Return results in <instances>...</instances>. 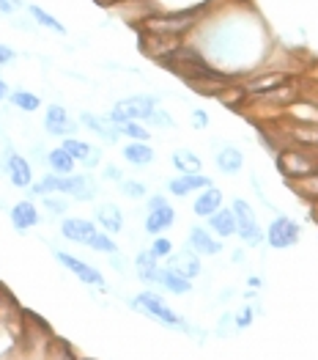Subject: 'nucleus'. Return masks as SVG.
I'll return each instance as SVG.
<instances>
[{
    "label": "nucleus",
    "instance_id": "1",
    "mask_svg": "<svg viewBox=\"0 0 318 360\" xmlns=\"http://www.w3.org/2000/svg\"><path fill=\"white\" fill-rule=\"evenodd\" d=\"M30 193H36V195L63 193V195H74L77 201H91L93 198V184H91L88 176H72V174L60 176V174H50V176H44L39 184H33Z\"/></svg>",
    "mask_w": 318,
    "mask_h": 360
},
{
    "label": "nucleus",
    "instance_id": "2",
    "mask_svg": "<svg viewBox=\"0 0 318 360\" xmlns=\"http://www.w3.org/2000/svg\"><path fill=\"white\" fill-rule=\"evenodd\" d=\"M157 108V99L148 96V94H138V96H129V99H121L116 108L110 110L107 119L113 124H121V121H138V119H148Z\"/></svg>",
    "mask_w": 318,
    "mask_h": 360
},
{
    "label": "nucleus",
    "instance_id": "3",
    "mask_svg": "<svg viewBox=\"0 0 318 360\" xmlns=\"http://www.w3.org/2000/svg\"><path fill=\"white\" fill-rule=\"evenodd\" d=\"M192 25V17L187 14H162V17H148L145 20V30L151 36H165V39H175L184 30Z\"/></svg>",
    "mask_w": 318,
    "mask_h": 360
},
{
    "label": "nucleus",
    "instance_id": "4",
    "mask_svg": "<svg viewBox=\"0 0 318 360\" xmlns=\"http://www.w3.org/2000/svg\"><path fill=\"white\" fill-rule=\"evenodd\" d=\"M132 305H135V308H140V311H145L148 316L159 319V322H162V325H168V328H184V322H181L173 311L162 302V297H159V295H154V292H143V295L132 302Z\"/></svg>",
    "mask_w": 318,
    "mask_h": 360
},
{
    "label": "nucleus",
    "instance_id": "5",
    "mask_svg": "<svg viewBox=\"0 0 318 360\" xmlns=\"http://www.w3.org/2000/svg\"><path fill=\"white\" fill-rule=\"evenodd\" d=\"M175 220L173 207L162 198V195H154L148 201V217H145V231L148 234H162L165 229H171Z\"/></svg>",
    "mask_w": 318,
    "mask_h": 360
},
{
    "label": "nucleus",
    "instance_id": "6",
    "mask_svg": "<svg viewBox=\"0 0 318 360\" xmlns=\"http://www.w3.org/2000/svg\"><path fill=\"white\" fill-rule=\"evenodd\" d=\"M233 214H236V231L241 234V240L247 242V245H258L263 240V234H260L256 212L250 210V204L247 201H236L233 204Z\"/></svg>",
    "mask_w": 318,
    "mask_h": 360
},
{
    "label": "nucleus",
    "instance_id": "7",
    "mask_svg": "<svg viewBox=\"0 0 318 360\" xmlns=\"http://www.w3.org/2000/svg\"><path fill=\"white\" fill-rule=\"evenodd\" d=\"M55 259H58L66 270L74 272L83 283H88V286H105V278H102V272L96 270V267H91V264L80 262V259H74V256H69V253H63V250L55 253Z\"/></svg>",
    "mask_w": 318,
    "mask_h": 360
},
{
    "label": "nucleus",
    "instance_id": "8",
    "mask_svg": "<svg viewBox=\"0 0 318 360\" xmlns=\"http://www.w3.org/2000/svg\"><path fill=\"white\" fill-rule=\"evenodd\" d=\"M44 129H47L50 135L69 138V135H74L77 124L69 119L66 108H60V105H50V108H47V116H44Z\"/></svg>",
    "mask_w": 318,
    "mask_h": 360
},
{
    "label": "nucleus",
    "instance_id": "9",
    "mask_svg": "<svg viewBox=\"0 0 318 360\" xmlns=\"http://www.w3.org/2000/svg\"><path fill=\"white\" fill-rule=\"evenodd\" d=\"M266 240H269L272 248H289V245H293V242L299 240V226L293 220H289V217H277L269 226Z\"/></svg>",
    "mask_w": 318,
    "mask_h": 360
},
{
    "label": "nucleus",
    "instance_id": "10",
    "mask_svg": "<svg viewBox=\"0 0 318 360\" xmlns=\"http://www.w3.org/2000/svg\"><path fill=\"white\" fill-rule=\"evenodd\" d=\"M6 174L14 187H30L33 184V168L22 154H8L6 157Z\"/></svg>",
    "mask_w": 318,
    "mask_h": 360
},
{
    "label": "nucleus",
    "instance_id": "11",
    "mask_svg": "<svg viewBox=\"0 0 318 360\" xmlns=\"http://www.w3.org/2000/svg\"><path fill=\"white\" fill-rule=\"evenodd\" d=\"M60 234L69 242H77V245H88L91 237L96 234V226L91 220H83V217H66L63 226H60Z\"/></svg>",
    "mask_w": 318,
    "mask_h": 360
},
{
    "label": "nucleus",
    "instance_id": "12",
    "mask_svg": "<svg viewBox=\"0 0 318 360\" xmlns=\"http://www.w3.org/2000/svg\"><path fill=\"white\" fill-rule=\"evenodd\" d=\"M168 267L175 272H181L184 278H198L201 275V259H198V253L195 250H181L178 256H173L171 262H168Z\"/></svg>",
    "mask_w": 318,
    "mask_h": 360
},
{
    "label": "nucleus",
    "instance_id": "13",
    "mask_svg": "<svg viewBox=\"0 0 318 360\" xmlns=\"http://www.w3.org/2000/svg\"><path fill=\"white\" fill-rule=\"evenodd\" d=\"M36 223H39V212H36V207L30 201H20V204L11 207V226L17 231H28Z\"/></svg>",
    "mask_w": 318,
    "mask_h": 360
},
{
    "label": "nucleus",
    "instance_id": "14",
    "mask_svg": "<svg viewBox=\"0 0 318 360\" xmlns=\"http://www.w3.org/2000/svg\"><path fill=\"white\" fill-rule=\"evenodd\" d=\"M63 149L74 157V162H86V165H96L99 162V151L93 149L91 143H86V141L72 138V135L63 141Z\"/></svg>",
    "mask_w": 318,
    "mask_h": 360
},
{
    "label": "nucleus",
    "instance_id": "15",
    "mask_svg": "<svg viewBox=\"0 0 318 360\" xmlns=\"http://www.w3.org/2000/svg\"><path fill=\"white\" fill-rule=\"evenodd\" d=\"M157 283H162L168 292H173V295H187L190 289H192V281L190 278H184L181 272L171 270V267H159V275H157Z\"/></svg>",
    "mask_w": 318,
    "mask_h": 360
},
{
    "label": "nucleus",
    "instance_id": "16",
    "mask_svg": "<svg viewBox=\"0 0 318 360\" xmlns=\"http://www.w3.org/2000/svg\"><path fill=\"white\" fill-rule=\"evenodd\" d=\"M211 181L201 176V174H181L178 179H171L168 181V190L173 193V195H187V193H192V190H203V187H208Z\"/></svg>",
    "mask_w": 318,
    "mask_h": 360
},
{
    "label": "nucleus",
    "instance_id": "17",
    "mask_svg": "<svg viewBox=\"0 0 318 360\" xmlns=\"http://www.w3.org/2000/svg\"><path fill=\"white\" fill-rule=\"evenodd\" d=\"M190 245H192L195 253H203V256H214V253L223 250V245L211 240V234H206V229H198V226L190 231Z\"/></svg>",
    "mask_w": 318,
    "mask_h": 360
},
{
    "label": "nucleus",
    "instance_id": "18",
    "mask_svg": "<svg viewBox=\"0 0 318 360\" xmlns=\"http://www.w3.org/2000/svg\"><path fill=\"white\" fill-rule=\"evenodd\" d=\"M220 204H223V193L208 184V187H203V195H198V201H195V214L198 217H208L211 212L220 210Z\"/></svg>",
    "mask_w": 318,
    "mask_h": 360
},
{
    "label": "nucleus",
    "instance_id": "19",
    "mask_svg": "<svg viewBox=\"0 0 318 360\" xmlns=\"http://www.w3.org/2000/svg\"><path fill=\"white\" fill-rule=\"evenodd\" d=\"M80 121H83V127H88V129L96 132V135H102L105 141H118V127L110 119L105 121V119H99V116H93V113H83Z\"/></svg>",
    "mask_w": 318,
    "mask_h": 360
},
{
    "label": "nucleus",
    "instance_id": "20",
    "mask_svg": "<svg viewBox=\"0 0 318 360\" xmlns=\"http://www.w3.org/2000/svg\"><path fill=\"white\" fill-rule=\"evenodd\" d=\"M96 220H99L102 229L110 231V234H118V231L124 229V217H121V210H118L116 204H102V207L96 210Z\"/></svg>",
    "mask_w": 318,
    "mask_h": 360
},
{
    "label": "nucleus",
    "instance_id": "21",
    "mask_svg": "<svg viewBox=\"0 0 318 360\" xmlns=\"http://www.w3.org/2000/svg\"><path fill=\"white\" fill-rule=\"evenodd\" d=\"M124 157H126V162L143 168V165H148V162H154V149L145 146V141H135V143L124 146Z\"/></svg>",
    "mask_w": 318,
    "mask_h": 360
},
{
    "label": "nucleus",
    "instance_id": "22",
    "mask_svg": "<svg viewBox=\"0 0 318 360\" xmlns=\"http://www.w3.org/2000/svg\"><path fill=\"white\" fill-rule=\"evenodd\" d=\"M208 217H211V229H214L220 237L236 234V214H233V210H217V212H211Z\"/></svg>",
    "mask_w": 318,
    "mask_h": 360
},
{
    "label": "nucleus",
    "instance_id": "23",
    "mask_svg": "<svg viewBox=\"0 0 318 360\" xmlns=\"http://www.w3.org/2000/svg\"><path fill=\"white\" fill-rule=\"evenodd\" d=\"M241 165H244V157L239 149L225 146L223 151H217V168L223 174H236V171H241Z\"/></svg>",
    "mask_w": 318,
    "mask_h": 360
},
{
    "label": "nucleus",
    "instance_id": "24",
    "mask_svg": "<svg viewBox=\"0 0 318 360\" xmlns=\"http://www.w3.org/2000/svg\"><path fill=\"white\" fill-rule=\"evenodd\" d=\"M47 162H50L53 174H60V176H66V174H72V171H74V157L63 149V146L50 151V154H47Z\"/></svg>",
    "mask_w": 318,
    "mask_h": 360
},
{
    "label": "nucleus",
    "instance_id": "25",
    "mask_svg": "<svg viewBox=\"0 0 318 360\" xmlns=\"http://www.w3.org/2000/svg\"><path fill=\"white\" fill-rule=\"evenodd\" d=\"M159 259L151 253V250H143V253H138V259H135V267H138V275L143 278V281H154L157 283V275H159V264H157Z\"/></svg>",
    "mask_w": 318,
    "mask_h": 360
},
{
    "label": "nucleus",
    "instance_id": "26",
    "mask_svg": "<svg viewBox=\"0 0 318 360\" xmlns=\"http://www.w3.org/2000/svg\"><path fill=\"white\" fill-rule=\"evenodd\" d=\"M280 168H283L286 174H293V176H305V174L313 171V162L305 160L302 154H283V157H280Z\"/></svg>",
    "mask_w": 318,
    "mask_h": 360
},
{
    "label": "nucleus",
    "instance_id": "27",
    "mask_svg": "<svg viewBox=\"0 0 318 360\" xmlns=\"http://www.w3.org/2000/svg\"><path fill=\"white\" fill-rule=\"evenodd\" d=\"M173 165L181 174H201L203 162L198 154H192L190 149H178L173 151Z\"/></svg>",
    "mask_w": 318,
    "mask_h": 360
},
{
    "label": "nucleus",
    "instance_id": "28",
    "mask_svg": "<svg viewBox=\"0 0 318 360\" xmlns=\"http://www.w3.org/2000/svg\"><path fill=\"white\" fill-rule=\"evenodd\" d=\"M8 102H11L17 110H25V113H33V110L41 108V99H39L36 94H30V91H11V94H8Z\"/></svg>",
    "mask_w": 318,
    "mask_h": 360
},
{
    "label": "nucleus",
    "instance_id": "29",
    "mask_svg": "<svg viewBox=\"0 0 318 360\" xmlns=\"http://www.w3.org/2000/svg\"><path fill=\"white\" fill-rule=\"evenodd\" d=\"M28 11H30V17H33V20H36L41 28H50V30H55V33H66V28L60 25L53 14H47L41 6H28Z\"/></svg>",
    "mask_w": 318,
    "mask_h": 360
},
{
    "label": "nucleus",
    "instance_id": "30",
    "mask_svg": "<svg viewBox=\"0 0 318 360\" xmlns=\"http://www.w3.org/2000/svg\"><path fill=\"white\" fill-rule=\"evenodd\" d=\"M118 127V135H126V138H132V141H148V129L140 127V124H135V121H121L116 124Z\"/></svg>",
    "mask_w": 318,
    "mask_h": 360
},
{
    "label": "nucleus",
    "instance_id": "31",
    "mask_svg": "<svg viewBox=\"0 0 318 360\" xmlns=\"http://www.w3.org/2000/svg\"><path fill=\"white\" fill-rule=\"evenodd\" d=\"M88 248H93V250H99V253H118V245L110 240V234H102V231H96V234L91 237Z\"/></svg>",
    "mask_w": 318,
    "mask_h": 360
},
{
    "label": "nucleus",
    "instance_id": "32",
    "mask_svg": "<svg viewBox=\"0 0 318 360\" xmlns=\"http://www.w3.org/2000/svg\"><path fill=\"white\" fill-rule=\"evenodd\" d=\"M121 193L126 198H145V184L143 181H121Z\"/></svg>",
    "mask_w": 318,
    "mask_h": 360
},
{
    "label": "nucleus",
    "instance_id": "33",
    "mask_svg": "<svg viewBox=\"0 0 318 360\" xmlns=\"http://www.w3.org/2000/svg\"><path fill=\"white\" fill-rule=\"evenodd\" d=\"M280 83H283V77H280V75H266V77H258L256 83H250V91L274 89V86H280Z\"/></svg>",
    "mask_w": 318,
    "mask_h": 360
},
{
    "label": "nucleus",
    "instance_id": "34",
    "mask_svg": "<svg viewBox=\"0 0 318 360\" xmlns=\"http://www.w3.org/2000/svg\"><path fill=\"white\" fill-rule=\"evenodd\" d=\"M171 250H173L171 240H154V245H151V253H154L157 259H165V256H171Z\"/></svg>",
    "mask_w": 318,
    "mask_h": 360
},
{
    "label": "nucleus",
    "instance_id": "35",
    "mask_svg": "<svg viewBox=\"0 0 318 360\" xmlns=\"http://www.w3.org/2000/svg\"><path fill=\"white\" fill-rule=\"evenodd\" d=\"M148 121H154L157 127H165V129H171V127H175L173 119H171V113H165V110H157V108H154V113L148 116Z\"/></svg>",
    "mask_w": 318,
    "mask_h": 360
},
{
    "label": "nucleus",
    "instance_id": "36",
    "mask_svg": "<svg viewBox=\"0 0 318 360\" xmlns=\"http://www.w3.org/2000/svg\"><path fill=\"white\" fill-rule=\"evenodd\" d=\"M44 207L53 212V214H63V212H66V201H60V198H53L50 193H44Z\"/></svg>",
    "mask_w": 318,
    "mask_h": 360
},
{
    "label": "nucleus",
    "instance_id": "37",
    "mask_svg": "<svg viewBox=\"0 0 318 360\" xmlns=\"http://www.w3.org/2000/svg\"><path fill=\"white\" fill-rule=\"evenodd\" d=\"M14 56H17V53H14L11 47H6V44H0V66H8V63L14 60Z\"/></svg>",
    "mask_w": 318,
    "mask_h": 360
},
{
    "label": "nucleus",
    "instance_id": "38",
    "mask_svg": "<svg viewBox=\"0 0 318 360\" xmlns=\"http://www.w3.org/2000/svg\"><path fill=\"white\" fill-rule=\"evenodd\" d=\"M17 6H22V0H0V14H11Z\"/></svg>",
    "mask_w": 318,
    "mask_h": 360
},
{
    "label": "nucleus",
    "instance_id": "39",
    "mask_svg": "<svg viewBox=\"0 0 318 360\" xmlns=\"http://www.w3.org/2000/svg\"><path fill=\"white\" fill-rule=\"evenodd\" d=\"M192 121H195V127H198V129H203V127L208 124V116H206L203 110H195V113H192Z\"/></svg>",
    "mask_w": 318,
    "mask_h": 360
},
{
    "label": "nucleus",
    "instance_id": "40",
    "mask_svg": "<svg viewBox=\"0 0 318 360\" xmlns=\"http://www.w3.org/2000/svg\"><path fill=\"white\" fill-rule=\"evenodd\" d=\"M105 176H107V179H121V171H118L116 165H107V171H105Z\"/></svg>",
    "mask_w": 318,
    "mask_h": 360
},
{
    "label": "nucleus",
    "instance_id": "41",
    "mask_svg": "<svg viewBox=\"0 0 318 360\" xmlns=\"http://www.w3.org/2000/svg\"><path fill=\"white\" fill-rule=\"evenodd\" d=\"M250 319H253V314H250V311H244V314L239 316V328H247V325H250Z\"/></svg>",
    "mask_w": 318,
    "mask_h": 360
},
{
    "label": "nucleus",
    "instance_id": "42",
    "mask_svg": "<svg viewBox=\"0 0 318 360\" xmlns=\"http://www.w3.org/2000/svg\"><path fill=\"white\" fill-rule=\"evenodd\" d=\"M8 94H11V91H8V86H6V80H0V102L8 99Z\"/></svg>",
    "mask_w": 318,
    "mask_h": 360
}]
</instances>
